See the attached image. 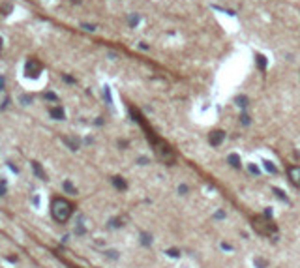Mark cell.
<instances>
[{
  "mask_svg": "<svg viewBox=\"0 0 300 268\" xmlns=\"http://www.w3.org/2000/svg\"><path fill=\"white\" fill-rule=\"evenodd\" d=\"M72 2H73V4H81V0H72Z\"/></svg>",
  "mask_w": 300,
  "mask_h": 268,
  "instance_id": "e575fe53",
  "label": "cell"
},
{
  "mask_svg": "<svg viewBox=\"0 0 300 268\" xmlns=\"http://www.w3.org/2000/svg\"><path fill=\"white\" fill-rule=\"evenodd\" d=\"M64 142H66L68 146H70L72 150H79V141H77L75 137H66V139H64Z\"/></svg>",
  "mask_w": 300,
  "mask_h": 268,
  "instance_id": "30bf717a",
  "label": "cell"
},
{
  "mask_svg": "<svg viewBox=\"0 0 300 268\" xmlns=\"http://www.w3.org/2000/svg\"><path fill=\"white\" fill-rule=\"evenodd\" d=\"M178 191H180L182 195H186V193H188V186H180V188H178Z\"/></svg>",
  "mask_w": 300,
  "mask_h": 268,
  "instance_id": "f546056e",
  "label": "cell"
},
{
  "mask_svg": "<svg viewBox=\"0 0 300 268\" xmlns=\"http://www.w3.org/2000/svg\"><path fill=\"white\" fill-rule=\"evenodd\" d=\"M0 49H2V38H0Z\"/></svg>",
  "mask_w": 300,
  "mask_h": 268,
  "instance_id": "d590c367",
  "label": "cell"
},
{
  "mask_svg": "<svg viewBox=\"0 0 300 268\" xmlns=\"http://www.w3.org/2000/svg\"><path fill=\"white\" fill-rule=\"evenodd\" d=\"M64 81H66V83H70V85H72V83H75V79H73V77H70V75H64Z\"/></svg>",
  "mask_w": 300,
  "mask_h": 268,
  "instance_id": "4dcf8cb0",
  "label": "cell"
},
{
  "mask_svg": "<svg viewBox=\"0 0 300 268\" xmlns=\"http://www.w3.org/2000/svg\"><path fill=\"white\" fill-rule=\"evenodd\" d=\"M235 103H236L238 107H246V105H248V97H246V96H236V97H235Z\"/></svg>",
  "mask_w": 300,
  "mask_h": 268,
  "instance_id": "9a60e30c",
  "label": "cell"
},
{
  "mask_svg": "<svg viewBox=\"0 0 300 268\" xmlns=\"http://www.w3.org/2000/svg\"><path fill=\"white\" fill-rule=\"evenodd\" d=\"M150 141H152V144H154V150H156L158 158H159L161 161H165L167 165H173L175 159H176V156H175V150L171 148V146H169L165 141H161V139H150Z\"/></svg>",
  "mask_w": 300,
  "mask_h": 268,
  "instance_id": "7a4b0ae2",
  "label": "cell"
},
{
  "mask_svg": "<svg viewBox=\"0 0 300 268\" xmlns=\"http://www.w3.org/2000/svg\"><path fill=\"white\" fill-rule=\"evenodd\" d=\"M229 163L233 165L235 169H238V167H240V158H238L236 154H231V156H229Z\"/></svg>",
  "mask_w": 300,
  "mask_h": 268,
  "instance_id": "5bb4252c",
  "label": "cell"
},
{
  "mask_svg": "<svg viewBox=\"0 0 300 268\" xmlns=\"http://www.w3.org/2000/svg\"><path fill=\"white\" fill-rule=\"evenodd\" d=\"M248 171H249L251 175H255V176H259V175H261L259 167H257V165H253V163H249V165H248Z\"/></svg>",
  "mask_w": 300,
  "mask_h": 268,
  "instance_id": "e0dca14e",
  "label": "cell"
},
{
  "mask_svg": "<svg viewBox=\"0 0 300 268\" xmlns=\"http://www.w3.org/2000/svg\"><path fill=\"white\" fill-rule=\"evenodd\" d=\"M32 203L38 206V203H39V199H38V195H34V197H32Z\"/></svg>",
  "mask_w": 300,
  "mask_h": 268,
  "instance_id": "836d02e7",
  "label": "cell"
},
{
  "mask_svg": "<svg viewBox=\"0 0 300 268\" xmlns=\"http://www.w3.org/2000/svg\"><path fill=\"white\" fill-rule=\"evenodd\" d=\"M21 101H23V105H28V103H32V97L30 96H23Z\"/></svg>",
  "mask_w": 300,
  "mask_h": 268,
  "instance_id": "4316f807",
  "label": "cell"
},
{
  "mask_svg": "<svg viewBox=\"0 0 300 268\" xmlns=\"http://www.w3.org/2000/svg\"><path fill=\"white\" fill-rule=\"evenodd\" d=\"M240 122H242L244 126H248L251 120H249V116H248V114H244V113H242V114H240Z\"/></svg>",
  "mask_w": 300,
  "mask_h": 268,
  "instance_id": "d4e9b609",
  "label": "cell"
},
{
  "mask_svg": "<svg viewBox=\"0 0 300 268\" xmlns=\"http://www.w3.org/2000/svg\"><path fill=\"white\" fill-rule=\"evenodd\" d=\"M221 248H223V249H229V251H231V249H233V248H231V246H229V244H225V242L221 244Z\"/></svg>",
  "mask_w": 300,
  "mask_h": 268,
  "instance_id": "d6a6232c",
  "label": "cell"
},
{
  "mask_svg": "<svg viewBox=\"0 0 300 268\" xmlns=\"http://www.w3.org/2000/svg\"><path fill=\"white\" fill-rule=\"evenodd\" d=\"M45 100H49V101H56L58 97H56V94H53V92H45Z\"/></svg>",
  "mask_w": 300,
  "mask_h": 268,
  "instance_id": "603a6c76",
  "label": "cell"
},
{
  "mask_svg": "<svg viewBox=\"0 0 300 268\" xmlns=\"http://www.w3.org/2000/svg\"><path fill=\"white\" fill-rule=\"evenodd\" d=\"M111 180H113V186L117 188V189H120V191H124V189L128 188V184H126V180H124L122 176H113Z\"/></svg>",
  "mask_w": 300,
  "mask_h": 268,
  "instance_id": "52a82bcc",
  "label": "cell"
},
{
  "mask_svg": "<svg viewBox=\"0 0 300 268\" xmlns=\"http://www.w3.org/2000/svg\"><path fill=\"white\" fill-rule=\"evenodd\" d=\"M39 73H41V62L36 58H28L25 64V75L30 79H38Z\"/></svg>",
  "mask_w": 300,
  "mask_h": 268,
  "instance_id": "277c9868",
  "label": "cell"
},
{
  "mask_svg": "<svg viewBox=\"0 0 300 268\" xmlns=\"http://www.w3.org/2000/svg\"><path fill=\"white\" fill-rule=\"evenodd\" d=\"M223 139H225V131H221V130H216V131H212V133H210V137H208V142H210L212 146H220V144L223 142Z\"/></svg>",
  "mask_w": 300,
  "mask_h": 268,
  "instance_id": "8992f818",
  "label": "cell"
},
{
  "mask_svg": "<svg viewBox=\"0 0 300 268\" xmlns=\"http://www.w3.org/2000/svg\"><path fill=\"white\" fill-rule=\"evenodd\" d=\"M4 83H6V79L0 77V90H4Z\"/></svg>",
  "mask_w": 300,
  "mask_h": 268,
  "instance_id": "1f68e13d",
  "label": "cell"
},
{
  "mask_svg": "<svg viewBox=\"0 0 300 268\" xmlns=\"http://www.w3.org/2000/svg\"><path fill=\"white\" fill-rule=\"evenodd\" d=\"M32 169H34V173H36V176H38L39 180H47V175L43 173V169H41V165H39L38 161L32 163Z\"/></svg>",
  "mask_w": 300,
  "mask_h": 268,
  "instance_id": "ba28073f",
  "label": "cell"
},
{
  "mask_svg": "<svg viewBox=\"0 0 300 268\" xmlns=\"http://www.w3.org/2000/svg\"><path fill=\"white\" fill-rule=\"evenodd\" d=\"M103 96H105L107 103H109V105H113V100H111V90H109V86H105V88H103Z\"/></svg>",
  "mask_w": 300,
  "mask_h": 268,
  "instance_id": "ac0fdd59",
  "label": "cell"
},
{
  "mask_svg": "<svg viewBox=\"0 0 300 268\" xmlns=\"http://www.w3.org/2000/svg\"><path fill=\"white\" fill-rule=\"evenodd\" d=\"M274 193H276V195H278V197H280L282 201H285V203H289V199H287V197H285V195H283V191H282V189H278V188H276V189H274Z\"/></svg>",
  "mask_w": 300,
  "mask_h": 268,
  "instance_id": "ffe728a7",
  "label": "cell"
},
{
  "mask_svg": "<svg viewBox=\"0 0 300 268\" xmlns=\"http://www.w3.org/2000/svg\"><path fill=\"white\" fill-rule=\"evenodd\" d=\"M255 58H257V66H259V69L265 71V69H266V56H265V55H257Z\"/></svg>",
  "mask_w": 300,
  "mask_h": 268,
  "instance_id": "7c38bea8",
  "label": "cell"
},
{
  "mask_svg": "<svg viewBox=\"0 0 300 268\" xmlns=\"http://www.w3.org/2000/svg\"><path fill=\"white\" fill-rule=\"evenodd\" d=\"M6 193V182L2 180V184H0V195H4Z\"/></svg>",
  "mask_w": 300,
  "mask_h": 268,
  "instance_id": "f1b7e54d",
  "label": "cell"
},
{
  "mask_svg": "<svg viewBox=\"0 0 300 268\" xmlns=\"http://www.w3.org/2000/svg\"><path fill=\"white\" fill-rule=\"evenodd\" d=\"M0 11H4V15H10V11H11V6H10V4H4L2 8H0Z\"/></svg>",
  "mask_w": 300,
  "mask_h": 268,
  "instance_id": "484cf974",
  "label": "cell"
},
{
  "mask_svg": "<svg viewBox=\"0 0 300 268\" xmlns=\"http://www.w3.org/2000/svg\"><path fill=\"white\" fill-rule=\"evenodd\" d=\"M64 189H66L68 193H70V195H75V193H77V189H75V186H73V184H72L70 180H66V182H64Z\"/></svg>",
  "mask_w": 300,
  "mask_h": 268,
  "instance_id": "4fadbf2b",
  "label": "cell"
},
{
  "mask_svg": "<svg viewBox=\"0 0 300 268\" xmlns=\"http://www.w3.org/2000/svg\"><path fill=\"white\" fill-rule=\"evenodd\" d=\"M83 28H84V30H88V32H94V30H96V27H94V24H86V23L83 24Z\"/></svg>",
  "mask_w": 300,
  "mask_h": 268,
  "instance_id": "83f0119b",
  "label": "cell"
},
{
  "mask_svg": "<svg viewBox=\"0 0 300 268\" xmlns=\"http://www.w3.org/2000/svg\"><path fill=\"white\" fill-rule=\"evenodd\" d=\"M287 176H289V180L294 188H300V167L298 165H293V167L287 169Z\"/></svg>",
  "mask_w": 300,
  "mask_h": 268,
  "instance_id": "5b68a950",
  "label": "cell"
},
{
  "mask_svg": "<svg viewBox=\"0 0 300 268\" xmlns=\"http://www.w3.org/2000/svg\"><path fill=\"white\" fill-rule=\"evenodd\" d=\"M109 225L111 227H122V219H111Z\"/></svg>",
  "mask_w": 300,
  "mask_h": 268,
  "instance_id": "cb8c5ba5",
  "label": "cell"
},
{
  "mask_svg": "<svg viewBox=\"0 0 300 268\" xmlns=\"http://www.w3.org/2000/svg\"><path fill=\"white\" fill-rule=\"evenodd\" d=\"M263 165H265V169L268 171V173H272V175H276V173H278V167H276L272 161H268V159H265L263 161Z\"/></svg>",
  "mask_w": 300,
  "mask_h": 268,
  "instance_id": "8fae6325",
  "label": "cell"
},
{
  "mask_svg": "<svg viewBox=\"0 0 300 268\" xmlns=\"http://www.w3.org/2000/svg\"><path fill=\"white\" fill-rule=\"evenodd\" d=\"M139 21H141V17L137 15V13L129 15V27H131V28H133V27H137V24H139Z\"/></svg>",
  "mask_w": 300,
  "mask_h": 268,
  "instance_id": "2e32d148",
  "label": "cell"
},
{
  "mask_svg": "<svg viewBox=\"0 0 300 268\" xmlns=\"http://www.w3.org/2000/svg\"><path fill=\"white\" fill-rule=\"evenodd\" d=\"M167 255H169V257H173V259H176V257L180 255V251H178V249H175V248H171V249H167Z\"/></svg>",
  "mask_w": 300,
  "mask_h": 268,
  "instance_id": "44dd1931",
  "label": "cell"
},
{
  "mask_svg": "<svg viewBox=\"0 0 300 268\" xmlns=\"http://www.w3.org/2000/svg\"><path fill=\"white\" fill-rule=\"evenodd\" d=\"M73 214V204L64 199V197H55L51 201V216L56 219L58 223H66Z\"/></svg>",
  "mask_w": 300,
  "mask_h": 268,
  "instance_id": "6da1fadb",
  "label": "cell"
},
{
  "mask_svg": "<svg viewBox=\"0 0 300 268\" xmlns=\"http://www.w3.org/2000/svg\"><path fill=\"white\" fill-rule=\"evenodd\" d=\"M49 113H51V116H53L55 120H64V116H66V113H64L62 107H53Z\"/></svg>",
  "mask_w": 300,
  "mask_h": 268,
  "instance_id": "9c48e42d",
  "label": "cell"
},
{
  "mask_svg": "<svg viewBox=\"0 0 300 268\" xmlns=\"http://www.w3.org/2000/svg\"><path fill=\"white\" fill-rule=\"evenodd\" d=\"M141 240H143V244H145V246H150V244H152V238H150V234H146V233H143V234H141Z\"/></svg>",
  "mask_w": 300,
  "mask_h": 268,
  "instance_id": "d6986e66",
  "label": "cell"
},
{
  "mask_svg": "<svg viewBox=\"0 0 300 268\" xmlns=\"http://www.w3.org/2000/svg\"><path fill=\"white\" fill-rule=\"evenodd\" d=\"M266 264H268V262H266V261H265V259H259V257H257V259H255V266H257V268H265V266H266Z\"/></svg>",
  "mask_w": 300,
  "mask_h": 268,
  "instance_id": "7402d4cb",
  "label": "cell"
},
{
  "mask_svg": "<svg viewBox=\"0 0 300 268\" xmlns=\"http://www.w3.org/2000/svg\"><path fill=\"white\" fill-rule=\"evenodd\" d=\"M251 225H253V229H255L259 234H272V233H276L274 221H272L270 217H266V216L253 217V219H251Z\"/></svg>",
  "mask_w": 300,
  "mask_h": 268,
  "instance_id": "3957f363",
  "label": "cell"
}]
</instances>
